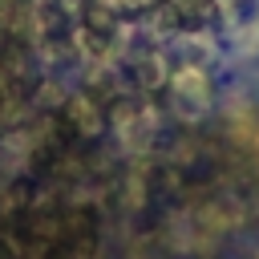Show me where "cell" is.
Instances as JSON below:
<instances>
[{
  "label": "cell",
  "mask_w": 259,
  "mask_h": 259,
  "mask_svg": "<svg viewBox=\"0 0 259 259\" xmlns=\"http://www.w3.org/2000/svg\"><path fill=\"white\" fill-rule=\"evenodd\" d=\"M57 117H61V125L77 138V142H93L101 130H105V105L89 93V89H77V93H69L65 101H61V109H57Z\"/></svg>",
  "instance_id": "6da1fadb"
},
{
  "label": "cell",
  "mask_w": 259,
  "mask_h": 259,
  "mask_svg": "<svg viewBox=\"0 0 259 259\" xmlns=\"http://www.w3.org/2000/svg\"><path fill=\"white\" fill-rule=\"evenodd\" d=\"M223 142L239 158H259V105H239L223 117Z\"/></svg>",
  "instance_id": "7a4b0ae2"
},
{
  "label": "cell",
  "mask_w": 259,
  "mask_h": 259,
  "mask_svg": "<svg viewBox=\"0 0 259 259\" xmlns=\"http://www.w3.org/2000/svg\"><path fill=\"white\" fill-rule=\"evenodd\" d=\"M170 97L182 105V109H198V105H206L210 101V93H214V85H210V77H206V69H198V65H178L174 73H170Z\"/></svg>",
  "instance_id": "3957f363"
},
{
  "label": "cell",
  "mask_w": 259,
  "mask_h": 259,
  "mask_svg": "<svg viewBox=\"0 0 259 259\" xmlns=\"http://www.w3.org/2000/svg\"><path fill=\"white\" fill-rule=\"evenodd\" d=\"M36 36L53 49L73 40V16L57 4V0H36Z\"/></svg>",
  "instance_id": "277c9868"
},
{
  "label": "cell",
  "mask_w": 259,
  "mask_h": 259,
  "mask_svg": "<svg viewBox=\"0 0 259 259\" xmlns=\"http://www.w3.org/2000/svg\"><path fill=\"white\" fill-rule=\"evenodd\" d=\"M130 73H134V85H138V93H158V89L170 81V69H166V61H162L158 53H146V57H138V61L130 65Z\"/></svg>",
  "instance_id": "5b68a950"
},
{
  "label": "cell",
  "mask_w": 259,
  "mask_h": 259,
  "mask_svg": "<svg viewBox=\"0 0 259 259\" xmlns=\"http://www.w3.org/2000/svg\"><path fill=\"white\" fill-rule=\"evenodd\" d=\"M45 259H77V251H73L65 239H57V243L49 247V255H45Z\"/></svg>",
  "instance_id": "8992f818"
}]
</instances>
